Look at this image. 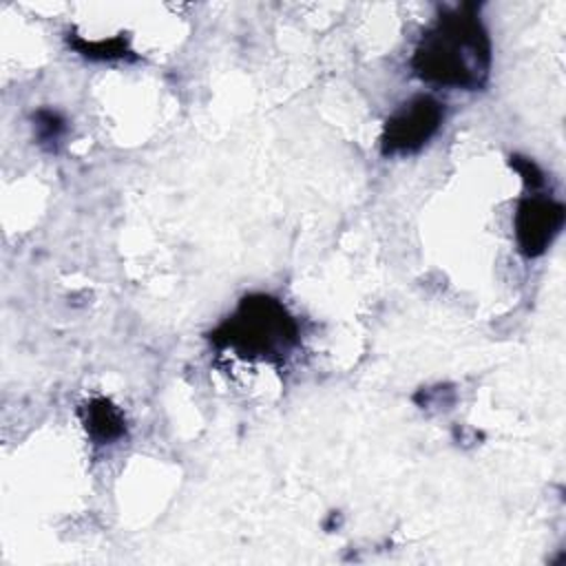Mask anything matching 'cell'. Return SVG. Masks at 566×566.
I'll return each instance as SVG.
<instances>
[{"label": "cell", "instance_id": "ba28073f", "mask_svg": "<svg viewBox=\"0 0 566 566\" xmlns=\"http://www.w3.org/2000/svg\"><path fill=\"white\" fill-rule=\"evenodd\" d=\"M511 168L517 170V175L522 177V181L526 184V188H531V192H537L546 177H544V170L531 159V157H524V155H511Z\"/></svg>", "mask_w": 566, "mask_h": 566}, {"label": "cell", "instance_id": "277c9868", "mask_svg": "<svg viewBox=\"0 0 566 566\" xmlns=\"http://www.w3.org/2000/svg\"><path fill=\"white\" fill-rule=\"evenodd\" d=\"M566 221V208L562 201L548 195H526L517 201L513 228L517 250L526 259L542 256L555 237L562 232Z\"/></svg>", "mask_w": 566, "mask_h": 566}, {"label": "cell", "instance_id": "6da1fadb", "mask_svg": "<svg viewBox=\"0 0 566 566\" xmlns=\"http://www.w3.org/2000/svg\"><path fill=\"white\" fill-rule=\"evenodd\" d=\"M409 64L429 84L482 91L491 75V38L480 18V4L462 2L440 9L422 31Z\"/></svg>", "mask_w": 566, "mask_h": 566}, {"label": "cell", "instance_id": "7a4b0ae2", "mask_svg": "<svg viewBox=\"0 0 566 566\" xmlns=\"http://www.w3.org/2000/svg\"><path fill=\"white\" fill-rule=\"evenodd\" d=\"M208 340L217 349H230L248 360H263L281 367L301 343L294 314L272 294H245L234 312L226 316Z\"/></svg>", "mask_w": 566, "mask_h": 566}, {"label": "cell", "instance_id": "8992f818", "mask_svg": "<svg viewBox=\"0 0 566 566\" xmlns=\"http://www.w3.org/2000/svg\"><path fill=\"white\" fill-rule=\"evenodd\" d=\"M66 44L80 53L82 57H88V60H126V57H135L130 46H128V38L124 33L119 35H113V38H102V40H84L82 35H77L75 31H69L66 33Z\"/></svg>", "mask_w": 566, "mask_h": 566}, {"label": "cell", "instance_id": "52a82bcc", "mask_svg": "<svg viewBox=\"0 0 566 566\" xmlns=\"http://www.w3.org/2000/svg\"><path fill=\"white\" fill-rule=\"evenodd\" d=\"M33 122H35V135L40 139L42 146L46 148H55V144L62 139L64 130H66V122L60 113L55 111H49V108H42L33 115Z\"/></svg>", "mask_w": 566, "mask_h": 566}, {"label": "cell", "instance_id": "3957f363", "mask_svg": "<svg viewBox=\"0 0 566 566\" xmlns=\"http://www.w3.org/2000/svg\"><path fill=\"white\" fill-rule=\"evenodd\" d=\"M444 122V104L433 95H413L400 104L387 119L380 133V150L389 155L418 153L440 130Z\"/></svg>", "mask_w": 566, "mask_h": 566}, {"label": "cell", "instance_id": "5b68a950", "mask_svg": "<svg viewBox=\"0 0 566 566\" xmlns=\"http://www.w3.org/2000/svg\"><path fill=\"white\" fill-rule=\"evenodd\" d=\"M84 431L95 444H111L126 433V418L117 405L104 396H95L80 407Z\"/></svg>", "mask_w": 566, "mask_h": 566}]
</instances>
